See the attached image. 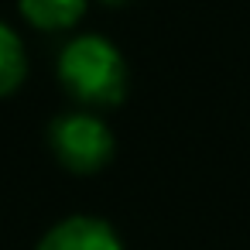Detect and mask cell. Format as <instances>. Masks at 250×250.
Returning a JSON list of instances; mask_svg holds the SVG:
<instances>
[{"mask_svg": "<svg viewBox=\"0 0 250 250\" xmlns=\"http://www.w3.org/2000/svg\"><path fill=\"white\" fill-rule=\"evenodd\" d=\"M28 76V59H24V45L18 38L14 28H7L0 21V96L14 93Z\"/></svg>", "mask_w": 250, "mask_h": 250, "instance_id": "5b68a950", "label": "cell"}, {"mask_svg": "<svg viewBox=\"0 0 250 250\" xmlns=\"http://www.w3.org/2000/svg\"><path fill=\"white\" fill-rule=\"evenodd\" d=\"M38 250H124V243L106 219L69 216L42 236Z\"/></svg>", "mask_w": 250, "mask_h": 250, "instance_id": "3957f363", "label": "cell"}, {"mask_svg": "<svg viewBox=\"0 0 250 250\" xmlns=\"http://www.w3.org/2000/svg\"><path fill=\"white\" fill-rule=\"evenodd\" d=\"M106 4H120V0H106Z\"/></svg>", "mask_w": 250, "mask_h": 250, "instance_id": "8992f818", "label": "cell"}, {"mask_svg": "<svg viewBox=\"0 0 250 250\" xmlns=\"http://www.w3.org/2000/svg\"><path fill=\"white\" fill-rule=\"evenodd\" d=\"M48 144L55 151V158L79 175L100 171L103 165H110L113 158V134L110 127L86 110H72L52 120L48 127Z\"/></svg>", "mask_w": 250, "mask_h": 250, "instance_id": "7a4b0ae2", "label": "cell"}, {"mask_svg": "<svg viewBox=\"0 0 250 250\" xmlns=\"http://www.w3.org/2000/svg\"><path fill=\"white\" fill-rule=\"evenodd\" d=\"M28 24L42 31H65L86 14V0H18Z\"/></svg>", "mask_w": 250, "mask_h": 250, "instance_id": "277c9868", "label": "cell"}, {"mask_svg": "<svg viewBox=\"0 0 250 250\" xmlns=\"http://www.w3.org/2000/svg\"><path fill=\"white\" fill-rule=\"evenodd\" d=\"M59 79L86 106H117L127 93V62L103 35H79L59 55Z\"/></svg>", "mask_w": 250, "mask_h": 250, "instance_id": "6da1fadb", "label": "cell"}]
</instances>
